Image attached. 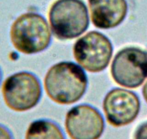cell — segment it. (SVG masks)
<instances>
[{
	"label": "cell",
	"instance_id": "cell-10",
	"mask_svg": "<svg viewBox=\"0 0 147 139\" xmlns=\"http://www.w3.org/2000/svg\"><path fill=\"white\" fill-rule=\"evenodd\" d=\"M25 139H66V136L56 122L48 119H39L29 125Z\"/></svg>",
	"mask_w": 147,
	"mask_h": 139
},
{
	"label": "cell",
	"instance_id": "cell-6",
	"mask_svg": "<svg viewBox=\"0 0 147 139\" xmlns=\"http://www.w3.org/2000/svg\"><path fill=\"white\" fill-rule=\"evenodd\" d=\"M113 52L110 39L102 33L90 31L77 39L73 46L76 61L90 73H100L107 68Z\"/></svg>",
	"mask_w": 147,
	"mask_h": 139
},
{
	"label": "cell",
	"instance_id": "cell-8",
	"mask_svg": "<svg viewBox=\"0 0 147 139\" xmlns=\"http://www.w3.org/2000/svg\"><path fill=\"white\" fill-rule=\"evenodd\" d=\"M102 107L107 123L114 127H121L128 125L137 118L141 102L134 91L114 88L105 96Z\"/></svg>",
	"mask_w": 147,
	"mask_h": 139
},
{
	"label": "cell",
	"instance_id": "cell-9",
	"mask_svg": "<svg viewBox=\"0 0 147 139\" xmlns=\"http://www.w3.org/2000/svg\"><path fill=\"white\" fill-rule=\"evenodd\" d=\"M92 24L100 29H111L121 25L128 14L126 0H88Z\"/></svg>",
	"mask_w": 147,
	"mask_h": 139
},
{
	"label": "cell",
	"instance_id": "cell-2",
	"mask_svg": "<svg viewBox=\"0 0 147 139\" xmlns=\"http://www.w3.org/2000/svg\"><path fill=\"white\" fill-rule=\"evenodd\" d=\"M9 36L14 47L25 55L40 53L51 42V33L46 18L34 12L18 16L11 25Z\"/></svg>",
	"mask_w": 147,
	"mask_h": 139
},
{
	"label": "cell",
	"instance_id": "cell-13",
	"mask_svg": "<svg viewBox=\"0 0 147 139\" xmlns=\"http://www.w3.org/2000/svg\"><path fill=\"white\" fill-rule=\"evenodd\" d=\"M142 93H143V96H144V100H145L146 102L147 103V81L146 82L144 87H143Z\"/></svg>",
	"mask_w": 147,
	"mask_h": 139
},
{
	"label": "cell",
	"instance_id": "cell-12",
	"mask_svg": "<svg viewBox=\"0 0 147 139\" xmlns=\"http://www.w3.org/2000/svg\"><path fill=\"white\" fill-rule=\"evenodd\" d=\"M0 139H15L12 133L7 126L0 123Z\"/></svg>",
	"mask_w": 147,
	"mask_h": 139
},
{
	"label": "cell",
	"instance_id": "cell-4",
	"mask_svg": "<svg viewBox=\"0 0 147 139\" xmlns=\"http://www.w3.org/2000/svg\"><path fill=\"white\" fill-rule=\"evenodd\" d=\"M2 94L9 110L24 112L39 103L42 96L41 84L32 73L18 72L5 79L2 86Z\"/></svg>",
	"mask_w": 147,
	"mask_h": 139
},
{
	"label": "cell",
	"instance_id": "cell-1",
	"mask_svg": "<svg viewBox=\"0 0 147 139\" xmlns=\"http://www.w3.org/2000/svg\"><path fill=\"white\" fill-rule=\"evenodd\" d=\"M88 86L85 72L72 62H60L51 67L44 78L48 96L55 103L68 105L82 98Z\"/></svg>",
	"mask_w": 147,
	"mask_h": 139
},
{
	"label": "cell",
	"instance_id": "cell-11",
	"mask_svg": "<svg viewBox=\"0 0 147 139\" xmlns=\"http://www.w3.org/2000/svg\"><path fill=\"white\" fill-rule=\"evenodd\" d=\"M133 139H147V121L144 122L136 127Z\"/></svg>",
	"mask_w": 147,
	"mask_h": 139
},
{
	"label": "cell",
	"instance_id": "cell-5",
	"mask_svg": "<svg viewBox=\"0 0 147 139\" xmlns=\"http://www.w3.org/2000/svg\"><path fill=\"white\" fill-rule=\"evenodd\" d=\"M113 80L118 85L136 89L147 78V51L127 46L117 52L110 66Z\"/></svg>",
	"mask_w": 147,
	"mask_h": 139
},
{
	"label": "cell",
	"instance_id": "cell-7",
	"mask_svg": "<svg viewBox=\"0 0 147 139\" xmlns=\"http://www.w3.org/2000/svg\"><path fill=\"white\" fill-rule=\"evenodd\" d=\"M64 125L71 139H100L105 129L102 113L88 104L70 109L65 117Z\"/></svg>",
	"mask_w": 147,
	"mask_h": 139
},
{
	"label": "cell",
	"instance_id": "cell-3",
	"mask_svg": "<svg viewBox=\"0 0 147 139\" xmlns=\"http://www.w3.org/2000/svg\"><path fill=\"white\" fill-rule=\"evenodd\" d=\"M49 19L53 35L61 41L79 37L90 25L83 0H55L49 8Z\"/></svg>",
	"mask_w": 147,
	"mask_h": 139
},
{
	"label": "cell",
	"instance_id": "cell-14",
	"mask_svg": "<svg viewBox=\"0 0 147 139\" xmlns=\"http://www.w3.org/2000/svg\"><path fill=\"white\" fill-rule=\"evenodd\" d=\"M2 70H1V67H0V84H1V82H2Z\"/></svg>",
	"mask_w": 147,
	"mask_h": 139
}]
</instances>
